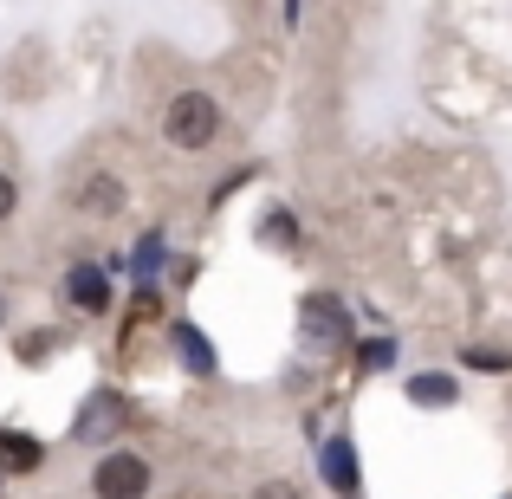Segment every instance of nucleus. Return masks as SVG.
Listing matches in <instances>:
<instances>
[{
	"instance_id": "obj_10",
	"label": "nucleus",
	"mask_w": 512,
	"mask_h": 499,
	"mask_svg": "<svg viewBox=\"0 0 512 499\" xmlns=\"http://www.w3.org/2000/svg\"><path fill=\"white\" fill-rule=\"evenodd\" d=\"M13 208H20V182H13V175L0 169V227L13 221Z\"/></svg>"
},
{
	"instance_id": "obj_9",
	"label": "nucleus",
	"mask_w": 512,
	"mask_h": 499,
	"mask_svg": "<svg viewBox=\"0 0 512 499\" xmlns=\"http://www.w3.org/2000/svg\"><path fill=\"white\" fill-rule=\"evenodd\" d=\"M175 344H182L188 370H214V350H208V337H201L195 325H175Z\"/></svg>"
},
{
	"instance_id": "obj_5",
	"label": "nucleus",
	"mask_w": 512,
	"mask_h": 499,
	"mask_svg": "<svg viewBox=\"0 0 512 499\" xmlns=\"http://www.w3.org/2000/svg\"><path fill=\"white\" fill-rule=\"evenodd\" d=\"M65 305L85 312V318H104L111 312V279H104L98 266H72V273H65Z\"/></svg>"
},
{
	"instance_id": "obj_3",
	"label": "nucleus",
	"mask_w": 512,
	"mask_h": 499,
	"mask_svg": "<svg viewBox=\"0 0 512 499\" xmlns=\"http://www.w3.org/2000/svg\"><path fill=\"white\" fill-rule=\"evenodd\" d=\"M299 331H305L312 350H344L350 337H357V325H350L338 292H305V299H299Z\"/></svg>"
},
{
	"instance_id": "obj_11",
	"label": "nucleus",
	"mask_w": 512,
	"mask_h": 499,
	"mask_svg": "<svg viewBox=\"0 0 512 499\" xmlns=\"http://www.w3.org/2000/svg\"><path fill=\"white\" fill-rule=\"evenodd\" d=\"M253 499H305V493L292 487V480H260V487H253Z\"/></svg>"
},
{
	"instance_id": "obj_2",
	"label": "nucleus",
	"mask_w": 512,
	"mask_h": 499,
	"mask_svg": "<svg viewBox=\"0 0 512 499\" xmlns=\"http://www.w3.org/2000/svg\"><path fill=\"white\" fill-rule=\"evenodd\" d=\"M150 454L137 448H111L98 454V467H91V499H150Z\"/></svg>"
},
{
	"instance_id": "obj_4",
	"label": "nucleus",
	"mask_w": 512,
	"mask_h": 499,
	"mask_svg": "<svg viewBox=\"0 0 512 499\" xmlns=\"http://www.w3.org/2000/svg\"><path fill=\"white\" fill-rule=\"evenodd\" d=\"M72 201L78 214H91V221H111V214H124V201H130V188H124V175H111V169H85V175H72Z\"/></svg>"
},
{
	"instance_id": "obj_1",
	"label": "nucleus",
	"mask_w": 512,
	"mask_h": 499,
	"mask_svg": "<svg viewBox=\"0 0 512 499\" xmlns=\"http://www.w3.org/2000/svg\"><path fill=\"white\" fill-rule=\"evenodd\" d=\"M163 143L175 156H201V150H214L221 143V104L208 98V91H175L169 98V111H163Z\"/></svg>"
},
{
	"instance_id": "obj_7",
	"label": "nucleus",
	"mask_w": 512,
	"mask_h": 499,
	"mask_svg": "<svg viewBox=\"0 0 512 499\" xmlns=\"http://www.w3.org/2000/svg\"><path fill=\"white\" fill-rule=\"evenodd\" d=\"M39 461H46V448H39L33 435H13V428H0V467H7V474H33Z\"/></svg>"
},
{
	"instance_id": "obj_12",
	"label": "nucleus",
	"mask_w": 512,
	"mask_h": 499,
	"mask_svg": "<svg viewBox=\"0 0 512 499\" xmlns=\"http://www.w3.org/2000/svg\"><path fill=\"white\" fill-rule=\"evenodd\" d=\"M0 318H7V299H0Z\"/></svg>"
},
{
	"instance_id": "obj_8",
	"label": "nucleus",
	"mask_w": 512,
	"mask_h": 499,
	"mask_svg": "<svg viewBox=\"0 0 512 499\" xmlns=\"http://www.w3.org/2000/svg\"><path fill=\"white\" fill-rule=\"evenodd\" d=\"M454 396H461V389H454V376H435V370H428V376H409V402H415V409H448Z\"/></svg>"
},
{
	"instance_id": "obj_6",
	"label": "nucleus",
	"mask_w": 512,
	"mask_h": 499,
	"mask_svg": "<svg viewBox=\"0 0 512 499\" xmlns=\"http://www.w3.org/2000/svg\"><path fill=\"white\" fill-rule=\"evenodd\" d=\"M325 480L338 487L344 499H357L363 493V474H357V454H350V441L338 435V441H325Z\"/></svg>"
}]
</instances>
